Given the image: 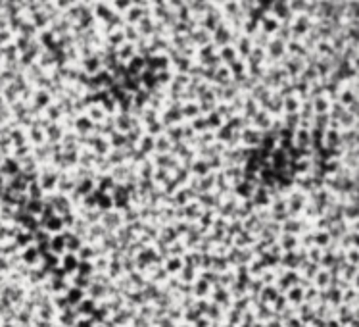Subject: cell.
<instances>
[{
	"label": "cell",
	"instance_id": "obj_5",
	"mask_svg": "<svg viewBox=\"0 0 359 327\" xmlns=\"http://www.w3.org/2000/svg\"><path fill=\"white\" fill-rule=\"evenodd\" d=\"M52 2H54L56 4V8H58V10L60 12H65L67 10V8H71V6H75L77 2H79V0H52Z\"/></svg>",
	"mask_w": 359,
	"mask_h": 327
},
{
	"label": "cell",
	"instance_id": "obj_2",
	"mask_svg": "<svg viewBox=\"0 0 359 327\" xmlns=\"http://www.w3.org/2000/svg\"><path fill=\"white\" fill-rule=\"evenodd\" d=\"M188 39L194 46H207V44H211V33L204 27H196L194 31L188 35Z\"/></svg>",
	"mask_w": 359,
	"mask_h": 327
},
{
	"label": "cell",
	"instance_id": "obj_4",
	"mask_svg": "<svg viewBox=\"0 0 359 327\" xmlns=\"http://www.w3.org/2000/svg\"><path fill=\"white\" fill-rule=\"evenodd\" d=\"M221 56H223V60H232V62H234V60H236V50H234V46H232V44H227V46H223V48H221Z\"/></svg>",
	"mask_w": 359,
	"mask_h": 327
},
{
	"label": "cell",
	"instance_id": "obj_1",
	"mask_svg": "<svg viewBox=\"0 0 359 327\" xmlns=\"http://www.w3.org/2000/svg\"><path fill=\"white\" fill-rule=\"evenodd\" d=\"M258 23H260V31H263L265 35H269V37H273V35L277 33V29H279V25H281V22H279L277 18H273L269 12H265Z\"/></svg>",
	"mask_w": 359,
	"mask_h": 327
},
{
	"label": "cell",
	"instance_id": "obj_3",
	"mask_svg": "<svg viewBox=\"0 0 359 327\" xmlns=\"http://www.w3.org/2000/svg\"><path fill=\"white\" fill-rule=\"evenodd\" d=\"M109 4H111L113 12H117V14H123V12H127L133 6L131 0H109Z\"/></svg>",
	"mask_w": 359,
	"mask_h": 327
}]
</instances>
